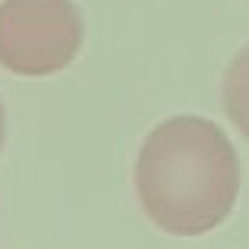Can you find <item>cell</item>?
Segmentation results:
<instances>
[{
	"label": "cell",
	"instance_id": "6da1fadb",
	"mask_svg": "<svg viewBox=\"0 0 249 249\" xmlns=\"http://www.w3.org/2000/svg\"><path fill=\"white\" fill-rule=\"evenodd\" d=\"M133 183L155 227L174 237H202L224 224L237 205L240 155L218 123L177 114L142 139Z\"/></svg>",
	"mask_w": 249,
	"mask_h": 249
},
{
	"label": "cell",
	"instance_id": "7a4b0ae2",
	"mask_svg": "<svg viewBox=\"0 0 249 249\" xmlns=\"http://www.w3.org/2000/svg\"><path fill=\"white\" fill-rule=\"evenodd\" d=\"M82 13L73 0H3L0 67L13 76L41 79L67 70L82 48Z\"/></svg>",
	"mask_w": 249,
	"mask_h": 249
},
{
	"label": "cell",
	"instance_id": "3957f363",
	"mask_svg": "<svg viewBox=\"0 0 249 249\" xmlns=\"http://www.w3.org/2000/svg\"><path fill=\"white\" fill-rule=\"evenodd\" d=\"M221 104L227 120L240 129L243 139H249V44L240 48L227 63L221 79Z\"/></svg>",
	"mask_w": 249,
	"mask_h": 249
},
{
	"label": "cell",
	"instance_id": "277c9868",
	"mask_svg": "<svg viewBox=\"0 0 249 249\" xmlns=\"http://www.w3.org/2000/svg\"><path fill=\"white\" fill-rule=\"evenodd\" d=\"M3 142H6V107L0 101V152H3Z\"/></svg>",
	"mask_w": 249,
	"mask_h": 249
}]
</instances>
